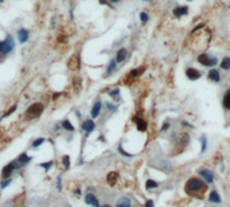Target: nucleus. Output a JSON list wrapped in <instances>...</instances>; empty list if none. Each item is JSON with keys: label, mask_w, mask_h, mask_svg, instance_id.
I'll return each mask as SVG.
<instances>
[{"label": "nucleus", "mask_w": 230, "mask_h": 207, "mask_svg": "<svg viewBox=\"0 0 230 207\" xmlns=\"http://www.w3.org/2000/svg\"><path fill=\"white\" fill-rule=\"evenodd\" d=\"M204 190H206V186L200 180H198V179H190L187 181V184H185V191L188 194L200 192V191H204Z\"/></svg>", "instance_id": "f257e3e1"}, {"label": "nucleus", "mask_w": 230, "mask_h": 207, "mask_svg": "<svg viewBox=\"0 0 230 207\" xmlns=\"http://www.w3.org/2000/svg\"><path fill=\"white\" fill-rule=\"evenodd\" d=\"M43 112V104L42 103H34L31 104L26 111V118L27 119H33V118H38L41 114Z\"/></svg>", "instance_id": "f03ea898"}, {"label": "nucleus", "mask_w": 230, "mask_h": 207, "mask_svg": "<svg viewBox=\"0 0 230 207\" xmlns=\"http://www.w3.org/2000/svg\"><path fill=\"white\" fill-rule=\"evenodd\" d=\"M198 61H199V64L204 65V67H214V65L218 62V60L215 57H213V56L206 54V53H202V54H199V57H198Z\"/></svg>", "instance_id": "7ed1b4c3"}, {"label": "nucleus", "mask_w": 230, "mask_h": 207, "mask_svg": "<svg viewBox=\"0 0 230 207\" xmlns=\"http://www.w3.org/2000/svg\"><path fill=\"white\" fill-rule=\"evenodd\" d=\"M12 49H14V42H12L11 37L8 35L7 39L0 42V53H4V54H7V53H10Z\"/></svg>", "instance_id": "20e7f679"}, {"label": "nucleus", "mask_w": 230, "mask_h": 207, "mask_svg": "<svg viewBox=\"0 0 230 207\" xmlns=\"http://www.w3.org/2000/svg\"><path fill=\"white\" fill-rule=\"evenodd\" d=\"M68 67L71 71H78V69H80V57H78L77 54L72 56L68 62Z\"/></svg>", "instance_id": "39448f33"}, {"label": "nucleus", "mask_w": 230, "mask_h": 207, "mask_svg": "<svg viewBox=\"0 0 230 207\" xmlns=\"http://www.w3.org/2000/svg\"><path fill=\"white\" fill-rule=\"evenodd\" d=\"M14 169H15V162H10V164H7L4 168L2 169V177L3 179H10L12 172H14Z\"/></svg>", "instance_id": "423d86ee"}, {"label": "nucleus", "mask_w": 230, "mask_h": 207, "mask_svg": "<svg viewBox=\"0 0 230 207\" xmlns=\"http://www.w3.org/2000/svg\"><path fill=\"white\" fill-rule=\"evenodd\" d=\"M199 175L204 179L206 183H213L214 181V175H213V172L211 171H209V169H206V168L199 169Z\"/></svg>", "instance_id": "0eeeda50"}, {"label": "nucleus", "mask_w": 230, "mask_h": 207, "mask_svg": "<svg viewBox=\"0 0 230 207\" xmlns=\"http://www.w3.org/2000/svg\"><path fill=\"white\" fill-rule=\"evenodd\" d=\"M185 76H187L190 80H198V79H200L202 73L195 68H188L187 71H185Z\"/></svg>", "instance_id": "6e6552de"}, {"label": "nucleus", "mask_w": 230, "mask_h": 207, "mask_svg": "<svg viewBox=\"0 0 230 207\" xmlns=\"http://www.w3.org/2000/svg\"><path fill=\"white\" fill-rule=\"evenodd\" d=\"M81 129H83V130L86 131L87 134H91L93 130H95V123H93L92 119H87V121L83 122V125H81Z\"/></svg>", "instance_id": "1a4fd4ad"}, {"label": "nucleus", "mask_w": 230, "mask_h": 207, "mask_svg": "<svg viewBox=\"0 0 230 207\" xmlns=\"http://www.w3.org/2000/svg\"><path fill=\"white\" fill-rule=\"evenodd\" d=\"M118 172H110L108 175H107V183L110 184V186H115L116 181H118Z\"/></svg>", "instance_id": "9d476101"}, {"label": "nucleus", "mask_w": 230, "mask_h": 207, "mask_svg": "<svg viewBox=\"0 0 230 207\" xmlns=\"http://www.w3.org/2000/svg\"><path fill=\"white\" fill-rule=\"evenodd\" d=\"M134 122H135V125H137V129H138L140 131H146L148 125H146V122H145L142 118L135 117V118H134Z\"/></svg>", "instance_id": "9b49d317"}, {"label": "nucleus", "mask_w": 230, "mask_h": 207, "mask_svg": "<svg viewBox=\"0 0 230 207\" xmlns=\"http://www.w3.org/2000/svg\"><path fill=\"white\" fill-rule=\"evenodd\" d=\"M86 203L87 205H91V206H99V200H97V198L93 195V194H88L86 196Z\"/></svg>", "instance_id": "f8f14e48"}, {"label": "nucleus", "mask_w": 230, "mask_h": 207, "mask_svg": "<svg viewBox=\"0 0 230 207\" xmlns=\"http://www.w3.org/2000/svg\"><path fill=\"white\" fill-rule=\"evenodd\" d=\"M100 111H102V103H100V102H96L95 104H93V107H92V111H91V115H92V118H97V117H99Z\"/></svg>", "instance_id": "ddd939ff"}, {"label": "nucleus", "mask_w": 230, "mask_h": 207, "mask_svg": "<svg viewBox=\"0 0 230 207\" xmlns=\"http://www.w3.org/2000/svg\"><path fill=\"white\" fill-rule=\"evenodd\" d=\"M222 104L226 110H230V88H228V91L225 92V96H223Z\"/></svg>", "instance_id": "4468645a"}, {"label": "nucleus", "mask_w": 230, "mask_h": 207, "mask_svg": "<svg viewBox=\"0 0 230 207\" xmlns=\"http://www.w3.org/2000/svg\"><path fill=\"white\" fill-rule=\"evenodd\" d=\"M187 12H188V7H177V8L173 10V14H175V16H177V18L183 16V15H187Z\"/></svg>", "instance_id": "2eb2a0df"}, {"label": "nucleus", "mask_w": 230, "mask_h": 207, "mask_svg": "<svg viewBox=\"0 0 230 207\" xmlns=\"http://www.w3.org/2000/svg\"><path fill=\"white\" fill-rule=\"evenodd\" d=\"M209 79L215 81V83H218V81L221 80V76H219V72L215 71V69H211V71L209 72Z\"/></svg>", "instance_id": "dca6fc26"}, {"label": "nucleus", "mask_w": 230, "mask_h": 207, "mask_svg": "<svg viewBox=\"0 0 230 207\" xmlns=\"http://www.w3.org/2000/svg\"><path fill=\"white\" fill-rule=\"evenodd\" d=\"M116 207H131V202L129 198H121L116 203Z\"/></svg>", "instance_id": "f3484780"}, {"label": "nucleus", "mask_w": 230, "mask_h": 207, "mask_svg": "<svg viewBox=\"0 0 230 207\" xmlns=\"http://www.w3.org/2000/svg\"><path fill=\"white\" fill-rule=\"evenodd\" d=\"M126 56H127V50H126V49L118 50V53H116V61H115V62H122V61H125Z\"/></svg>", "instance_id": "a211bd4d"}, {"label": "nucleus", "mask_w": 230, "mask_h": 207, "mask_svg": "<svg viewBox=\"0 0 230 207\" xmlns=\"http://www.w3.org/2000/svg\"><path fill=\"white\" fill-rule=\"evenodd\" d=\"M209 199H210L211 203H221V196L218 195V192H217V191H211Z\"/></svg>", "instance_id": "6ab92c4d"}, {"label": "nucleus", "mask_w": 230, "mask_h": 207, "mask_svg": "<svg viewBox=\"0 0 230 207\" xmlns=\"http://www.w3.org/2000/svg\"><path fill=\"white\" fill-rule=\"evenodd\" d=\"M18 37H19V41L22 43L26 42L27 38H29V33H27V30H19V33H18Z\"/></svg>", "instance_id": "aec40b11"}, {"label": "nucleus", "mask_w": 230, "mask_h": 207, "mask_svg": "<svg viewBox=\"0 0 230 207\" xmlns=\"http://www.w3.org/2000/svg\"><path fill=\"white\" fill-rule=\"evenodd\" d=\"M221 68H222L223 71H229L230 69V57H225L222 60V62H221Z\"/></svg>", "instance_id": "412c9836"}, {"label": "nucleus", "mask_w": 230, "mask_h": 207, "mask_svg": "<svg viewBox=\"0 0 230 207\" xmlns=\"http://www.w3.org/2000/svg\"><path fill=\"white\" fill-rule=\"evenodd\" d=\"M30 160H31V158H30L29 156L26 154V153H22V154L19 156V157H18V161H19L20 164H27V162H29Z\"/></svg>", "instance_id": "4be33fe9"}, {"label": "nucleus", "mask_w": 230, "mask_h": 207, "mask_svg": "<svg viewBox=\"0 0 230 207\" xmlns=\"http://www.w3.org/2000/svg\"><path fill=\"white\" fill-rule=\"evenodd\" d=\"M62 127H64L65 130H68V131H75V127L72 126V123L69 121H64V122H62Z\"/></svg>", "instance_id": "5701e85b"}, {"label": "nucleus", "mask_w": 230, "mask_h": 207, "mask_svg": "<svg viewBox=\"0 0 230 207\" xmlns=\"http://www.w3.org/2000/svg\"><path fill=\"white\" fill-rule=\"evenodd\" d=\"M159 187V183L154 180H148L146 181V188L148 190H152V188H157Z\"/></svg>", "instance_id": "b1692460"}, {"label": "nucleus", "mask_w": 230, "mask_h": 207, "mask_svg": "<svg viewBox=\"0 0 230 207\" xmlns=\"http://www.w3.org/2000/svg\"><path fill=\"white\" fill-rule=\"evenodd\" d=\"M200 142H202V153L206 150V148H207V140H206V137H200Z\"/></svg>", "instance_id": "393cba45"}, {"label": "nucleus", "mask_w": 230, "mask_h": 207, "mask_svg": "<svg viewBox=\"0 0 230 207\" xmlns=\"http://www.w3.org/2000/svg\"><path fill=\"white\" fill-rule=\"evenodd\" d=\"M43 142H45V138H39V140L34 141V142H33V148H38V146L42 145Z\"/></svg>", "instance_id": "a878e982"}, {"label": "nucleus", "mask_w": 230, "mask_h": 207, "mask_svg": "<svg viewBox=\"0 0 230 207\" xmlns=\"http://www.w3.org/2000/svg\"><path fill=\"white\" fill-rule=\"evenodd\" d=\"M62 162H64V167L68 169L69 165H71V161H69V156H64V157H62Z\"/></svg>", "instance_id": "bb28decb"}, {"label": "nucleus", "mask_w": 230, "mask_h": 207, "mask_svg": "<svg viewBox=\"0 0 230 207\" xmlns=\"http://www.w3.org/2000/svg\"><path fill=\"white\" fill-rule=\"evenodd\" d=\"M110 62H111V64H110L108 69H107V74H111V72L115 69V61H110Z\"/></svg>", "instance_id": "cd10ccee"}, {"label": "nucleus", "mask_w": 230, "mask_h": 207, "mask_svg": "<svg viewBox=\"0 0 230 207\" xmlns=\"http://www.w3.org/2000/svg\"><path fill=\"white\" fill-rule=\"evenodd\" d=\"M10 183H11V179H4V180H3V183L0 184V187H2V188H5Z\"/></svg>", "instance_id": "c85d7f7f"}, {"label": "nucleus", "mask_w": 230, "mask_h": 207, "mask_svg": "<svg viewBox=\"0 0 230 207\" xmlns=\"http://www.w3.org/2000/svg\"><path fill=\"white\" fill-rule=\"evenodd\" d=\"M52 164H53L52 161H50V162H46V164H45V162H42V164H41V167H42V168H45L46 171H49L50 167H52Z\"/></svg>", "instance_id": "c756f323"}, {"label": "nucleus", "mask_w": 230, "mask_h": 207, "mask_svg": "<svg viewBox=\"0 0 230 207\" xmlns=\"http://www.w3.org/2000/svg\"><path fill=\"white\" fill-rule=\"evenodd\" d=\"M15 110H16V106H12V107H11V108L8 110V111H7V112H5V114H4V117H8V115H10V114H12V112L15 111Z\"/></svg>", "instance_id": "7c9ffc66"}, {"label": "nucleus", "mask_w": 230, "mask_h": 207, "mask_svg": "<svg viewBox=\"0 0 230 207\" xmlns=\"http://www.w3.org/2000/svg\"><path fill=\"white\" fill-rule=\"evenodd\" d=\"M140 18H141V22H144V23H145V22L148 20V15L145 14V12H142V14L140 15Z\"/></svg>", "instance_id": "2f4dec72"}, {"label": "nucleus", "mask_w": 230, "mask_h": 207, "mask_svg": "<svg viewBox=\"0 0 230 207\" xmlns=\"http://www.w3.org/2000/svg\"><path fill=\"white\" fill-rule=\"evenodd\" d=\"M145 207H154V203H153V200H148V202L145 203Z\"/></svg>", "instance_id": "473e14b6"}, {"label": "nucleus", "mask_w": 230, "mask_h": 207, "mask_svg": "<svg viewBox=\"0 0 230 207\" xmlns=\"http://www.w3.org/2000/svg\"><path fill=\"white\" fill-rule=\"evenodd\" d=\"M119 93V89H115V91H112V92H110V95L112 96V98H116V95Z\"/></svg>", "instance_id": "72a5a7b5"}, {"label": "nucleus", "mask_w": 230, "mask_h": 207, "mask_svg": "<svg viewBox=\"0 0 230 207\" xmlns=\"http://www.w3.org/2000/svg\"><path fill=\"white\" fill-rule=\"evenodd\" d=\"M168 127H169V123H168V122H166V123H164V125H162L161 130H162V131H165V130H168Z\"/></svg>", "instance_id": "f704fd0d"}, {"label": "nucleus", "mask_w": 230, "mask_h": 207, "mask_svg": "<svg viewBox=\"0 0 230 207\" xmlns=\"http://www.w3.org/2000/svg\"><path fill=\"white\" fill-rule=\"evenodd\" d=\"M108 2H112V3H118L119 0H108Z\"/></svg>", "instance_id": "c9c22d12"}, {"label": "nucleus", "mask_w": 230, "mask_h": 207, "mask_svg": "<svg viewBox=\"0 0 230 207\" xmlns=\"http://www.w3.org/2000/svg\"><path fill=\"white\" fill-rule=\"evenodd\" d=\"M100 207H111V206H108V205H104V206H100Z\"/></svg>", "instance_id": "e433bc0d"}]
</instances>
